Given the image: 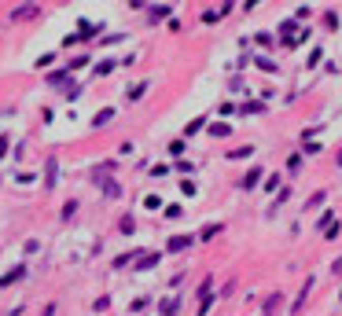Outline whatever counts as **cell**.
Masks as SVG:
<instances>
[{"label": "cell", "mask_w": 342, "mask_h": 316, "mask_svg": "<svg viewBox=\"0 0 342 316\" xmlns=\"http://www.w3.org/2000/svg\"><path fill=\"white\" fill-rule=\"evenodd\" d=\"M96 184L103 187V195H107V199H118V195H121V187H118V180H111V177H96Z\"/></svg>", "instance_id": "8"}, {"label": "cell", "mask_w": 342, "mask_h": 316, "mask_svg": "<svg viewBox=\"0 0 342 316\" xmlns=\"http://www.w3.org/2000/svg\"><path fill=\"white\" fill-rule=\"evenodd\" d=\"M118 232H121V235H133V232H136V220H133V213H126V217L118 220Z\"/></svg>", "instance_id": "11"}, {"label": "cell", "mask_w": 342, "mask_h": 316, "mask_svg": "<svg viewBox=\"0 0 342 316\" xmlns=\"http://www.w3.org/2000/svg\"><path fill=\"white\" fill-rule=\"evenodd\" d=\"M52 312H55V305H48V309H44V312H41V316H52Z\"/></svg>", "instance_id": "28"}, {"label": "cell", "mask_w": 342, "mask_h": 316, "mask_svg": "<svg viewBox=\"0 0 342 316\" xmlns=\"http://www.w3.org/2000/svg\"><path fill=\"white\" fill-rule=\"evenodd\" d=\"M44 81H48L52 88H67V85H70V67H67V70H52Z\"/></svg>", "instance_id": "6"}, {"label": "cell", "mask_w": 342, "mask_h": 316, "mask_svg": "<svg viewBox=\"0 0 342 316\" xmlns=\"http://www.w3.org/2000/svg\"><path fill=\"white\" fill-rule=\"evenodd\" d=\"M166 15H169V8H166V4H162V8H147V22H162Z\"/></svg>", "instance_id": "15"}, {"label": "cell", "mask_w": 342, "mask_h": 316, "mask_svg": "<svg viewBox=\"0 0 342 316\" xmlns=\"http://www.w3.org/2000/svg\"><path fill=\"white\" fill-rule=\"evenodd\" d=\"M338 166H342V154H338Z\"/></svg>", "instance_id": "29"}, {"label": "cell", "mask_w": 342, "mask_h": 316, "mask_svg": "<svg viewBox=\"0 0 342 316\" xmlns=\"http://www.w3.org/2000/svg\"><path fill=\"white\" fill-rule=\"evenodd\" d=\"M74 213H77V199H70V202H67V206H63V220H70Z\"/></svg>", "instance_id": "21"}, {"label": "cell", "mask_w": 342, "mask_h": 316, "mask_svg": "<svg viewBox=\"0 0 342 316\" xmlns=\"http://www.w3.org/2000/svg\"><path fill=\"white\" fill-rule=\"evenodd\" d=\"M254 147H236V151H228V158H251Z\"/></svg>", "instance_id": "22"}, {"label": "cell", "mask_w": 342, "mask_h": 316, "mask_svg": "<svg viewBox=\"0 0 342 316\" xmlns=\"http://www.w3.org/2000/svg\"><path fill=\"white\" fill-rule=\"evenodd\" d=\"M8 147H11V136H8V133H0V158L8 154Z\"/></svg>", "instance_id": "23"}, {"label": "cell", "mask_w": 342, "mask_h": 316, "mask_svg": "<svg viewBox=\"0 0 342 316\" xmlns=\"http://www.w3.org/2000/svg\"><path fill=\"white\" fill-rule=\"evenodd\" d=\"M261 316H265V312H261Z\"/></svg>", "instance_id": "30"}, {"label": "cell", "mask_w": 342, "mask_h": 316, "mask_svg": "<svg viewBox=\"0 0 342 316\" xmlns=\"http://www.w3.org/2000/svg\"><path fill=\"white\" fill-rule=\"evenodd\" d=\"M177 309H180V302H177V298H166V302L159 305V312H162V316H177Z\"/></svg>", "instance_id": "12"}, {"label": "cell", "mask_w": 342, "mask_h": 316, "mask_svg": "<svg viewBox=\"0 0 342 316\" xmlns=\"http://www.w3.org/2000/svg\"><path fill=\"white\" fill-rule=\"evenodd\" d=\"M320 202H324V192H317L313 199H309V202H305V210H317V206H320Z\"/></svg>", "instance_id": "24"}, {"label": "cell", "mask_w": 342, "mask_h": 316, "mask_svg": "<svg viewBox=\"0 0 342 316\" xmlns=\"http://www.w3.org/2000/svg\"><path fill=\"white\" fill-rule=\"evenodd\" d=\"M261 173H265V169H261V166H254V169H251V173L243 177V187H246V192H251V187H254V184L261 180Z\"/></svg>", "instance_id": "10"}, {"label": "cell", "mask_w": 342, "mask_h": 316, "mask_svg": "<svg viewBox=\"0 0 342 316\" xmlns=\"http://www.w3.org/2000/svg\"><path fill=\"white\" fill-rule=\"evenodd\" d=\"M55 180H59V162H55V158H48V162H44V192H52Z\"/></svg>", "instance_id": "5"}, {"label": "cell", "mask_w": 342, "mask_h": 316, "mask_svg": "<svg viewBox=\"0 0 342 316\" xmlns=\"http://www.w3.org/2000/svg\"><path fill=\"white\" fill-rule=\"evenodd\" d=\"M114 67H118L114 59H103V62H96V70H92V74H96V77H107V74H111Z\"/></svg>", "instance_id": "14"}, {"label": "cell", "mask_w": 342, "mask_h": 316, "mask_svg": "<svg viewBox=\"0 0 342 316\" xmlns=\"http://www.w3.org/2000/svg\"><path fill=\"white\" fill-rule=\"evenodd\" d=\"M37 15H41V8H37V4H19V8H11V19H15V22L37 19Z\"/></svg>", "instance_id": "1"}, {"label": "cell", "mask_w": 342, "mask_h": 316, "mask_svg": "<svg viewBox=\"0 0 342 316\" xmlns=\"http://www.w3.org/2000/svg\"><path fill=\"white\" fill-rule=\"evenodd\" d=\"M243 110H246V114H261V110H265V103H246Z\"/></svg>", "instance_id": "25"}, {"label": "cell", "mask_w": 342, "mask_h": 316, "mask_svg": "<svg viewBox=\"0 0 342 316\" xmlns=\"http://www.w3.org/2000/svg\"><path fill=\"white\" fill-rule=\"evenodd\" d=\"M144 92H147V81H140V85H133V88H129V103H136L140 96H144Z\"/></svg>", "instance_id": "16"}, {"label": "cell", "mask_w": 342, "mask_h": 316, "mask_svg": "<svg viewBox=\"0 0 342 316\" xmlns=\"http://www.w3.org/2000/svg\"><path fill=\"white\" fill-rule=\"evenodd\" d=\"M19 279H26V265H15V268H8V272L0 276V287H15Z\"/></svg>", "instance_id": "4"}, {"label": "cell", "mask_w": 342, "mask_h": 316, "mask_svg": "<svg viewBox=\"0 0 342 316\" xmlns=\"http://www.w3.org/2000/svg\"><path fill=\"white\" fill-rule=\"evenodd\" d=\"M159 261H162V254H154V250H144V258H136L133 268H136V272H147V268H154Z\"/></svg>", "instance_id": "2"}, {"label": "cell", "mask_w": 342, "mask_h": 316, "mask_svg": "<svg viewBox=\"0 0 342 316\" xmlns=\"http://www.w3.org/2000/svg\"><path fill=\"white\" fill-rule=\"evenodd\" d=\"M279 302H284V298H279V294H269V298H265V316H272V309H276Z\"/></svg>", "instance_id": "19"}, {"label": "cell", "mask_w": 342, "mask_h": 316, "mask_svg": "<svg viewBox=\"0 0 342 316\" xmlns=\"http://www.w3.org/2000/svg\"><path fill=\"white\" fill-rule=\"evenodd\" d=\"M309 291H313V279H305V283H302V291H298V298H294L291 312H302V309H305V302H309Z\"/></svg>", "instance_id": "7"}, {"label": "cell", "mask_w": 342, "mask_h": 316, "mask_svg": "<svg viewBox=\"0 0 342 316\" xmlns=\"http://www.w3.org/2000/svg\"><path fill=\"white\" fill-rule=\"evenodd\" d=\"M210 136H232V125H210Z\"/></svg>", "instance_id": "18"}, {"label": "cell", "mask_w": 342, "mask_h": 316, "mask_svg": "<svg viewBox=\"0 0 342 316\" xmlns=\"http://www.w3.org/2000/svg\"><path fill=\"white\" fill-rule=\"evenodd\" d=\"M217 232H221V225H210V228H203V239H213Z\"/></svg>", "instance_id": "27"}, {"label": "cell", "mask_w": 342, "mask_h": 316, "mask_svg": "<svg viewBox=\"0 0 342 316\" xmlns=\"http://www.w3.org/2000/svg\"><path fill=\"white\" fill-rule=\"evenodd\" d=\"M144 206H147V210H159L162 202H159V195H147V199H144Z\"/></svg>", "instance_id": "26"}, {"label": "cell", "mask_w": 342, "mask_h": 316, "mask_svg": "<svg viewBox=\"0 0 342 316\" xmlns=\"http://www.w3.org/2000/svg\"><path fill=\"white\" fill-rule=\"evenodd\" d=\"M206 125V118H195V121H188V129H184V136H192V133H199Z\"/></svg>", "instance_id": "20"}, {"label": "cell", "mask_w": 342, "mask_h": 316, "mask_svg": "<svg viewBox=\"0 0 342 316\" xmlns=\"http://www.w3.org/2000/svg\"><path fill=\"white\" fill-rule=\"evenodd\" d=\"M77 29H81V41H85V37H92V34H100V29H103V22H92V19H77Z\"/></svg>", "instance_id": "9"}, {"label": "cell", "mask_w": 342, "mask_h": 316, "mask_svg": "<svg viewBox=\"0 0 342 316\" xmlns=\"http://www.w3.org/2000/svg\"><path fill=\"white\" fill-rule=\"evenodd\" d=\"M192 235H173V239L166 243V254H180V250H192Z\"/></svg>", "instance_id": "3"}, {"label": "cell", "mask_w": 342, "mask_h": 316, "mask_svg": "<svg viewBox=\"0 0 342 316\" xmlns=\"http://www.w3.org/2000/svg\"><path fill=\"white\" fill-rule=\"evenodd\" d=\"M111 118H114V110H111V107H107V110H100V114L92 118V129H103V125L111 121Z\"/></svg>", "instance_id": "13"}, {"label": "cell", "mask_w": 342, "mask_h": 316, "mask_svg": "<svg viewBox=\"0 0 342 316\" xmlns=\"http://www.w3.org/2000/svg\"><path fill=\"white\" fill-rule=\"evenodd\" d=\"M107 309H111V298H96V302H92V312H107Z\"/></svg>", "instance_id": "17"}]
</instances>
